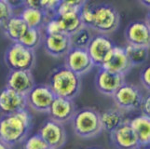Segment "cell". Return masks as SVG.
I'll return each instance as SVG.
<instances>
[{"mask_svg": "<svg viewBox=\"0 0 150 149\" xmlns=\"http://www.w3.org/2000/svg\"><path fill=\"white\" fill-rule=\"evenodd\" d=\"M4 61L9 71H33L37 64L35 51L21 43H12L5 50Z\"/></svg>", "mask_w": 150, "mask_h": 149, "instance_id": "obj_5", "label": "cell"}, {"mask_svg": "<svg viewBox=\"0 0 150 149\" xmlns=\"http://www.w3.org/2000/svg\"><path fill=\"white\" fill-rule=\"evenodd\" d=\"M70 123L75 135L80 139H93L103 132L100 111L95 107L86 106L77 109Z\"/></svg>", "mask_w": 150, "mask_h": 149, "instance_id": "obj_3", "label": "cell"}, {"mask_svg": "<svg viewBox=\"0 0 150 149\" xmlns=\"http://www.w3.org/2000/svg\"><path fill=\"white\" fill-rule=\"evenodd\" d=\"M140 81H141L142 86L144 88V90L149 91L150 90V66L149 65L144 67L143 70L141 71Z\"/></svg>", "mask_w": 150, "mask_h": 149, "instance_id": "obj_31", "label": "cell"}, {"mask_svg": "<svg viewBox=\"0 0 150 149\" xmlns=\"http://www.w3.org/2000/svg\"><path fill=\"white\" fill-rule=\"evenodd\" d=\"M140 3L143 4V5H146V8H148V7H149V5H150V2H149V1H141Z\"/></svg>", "mask_w": 150, "mask_h": 149, "instance_id": "obj_34", "label": "cell"}, {"mask_svg": "<svg viewBox=\"0 0 150 149\" xmlns=\"http://www.w3.org/2000/svg\"><path fill=\"white\" fill-rule=\"evenodd\" d=\"M95 87L100 93L112 97L113 94L125 83V76L112 73L110 71L103 69L101 67L98 68L95 78Z\"/></svg>", "mask_w": 150, "mask_h": 149, "instance_id": "obj_11", "label": "cell"}, {"mask_svg": "<svg viewBox=\"0 0 150 149\" xmlns=\"http://www.w3.org/2000/svg\"><path fill=\"white\" fill-rule=\"evenodd\" d=\"M13 7L8 0H0V27L13 16Z\"/></svg>", "mask_w": 150, "mask_h": 149, "instance_id": "obj_28", "label": "cell"}, {"mask_svg": "<svg viewBox=\"0 0 150 149\" xmlns=\"http://www.w3.org/2000/svg\"><path fill=\"white\" fill-rule=\"evenodd\" d=\"M1 28L5 37L12 41V43H17L23 38L29 27L19 14H13Z\"/></svg>", "mask_w": 150, "mask_h": 149, "instance_id": "obj_20", "label": "cell"}, {"mask_svg": "<svg viewBox=\"0 0 150 149\" xmlns=\"http://www.w3.org/2000/svg\"><path fill=\"white\" fill-rule=\"evenodd\" d=\"M47 148L45 142L42 140L38 133L32 136H29L23 143V149H45Z\"/></svg>", "mask_w": 150, "mask_h": 149, "instance_id": "obj_29", "label": "cell"}, {"mask_svg": "<svg viewBox=\"0 0 150 149\" xmlns=\"http://www.w3.org/2000/svg\"><path fill=\"white\" fill-rule=\"evenodd\" d=\"M128 45L149 47L150 45V26L148 16L144 20H135L129 23L124 32Z\"/></svg>", "mask_w": 150, "mask_h": 149, "instance_id": "obj_9", "label": "cell"}, {"mask_svg": "<svg viewBox=\"0 0 150 149\" xmlns=\"http://www.w3.org/2000/svg\"><path fill=\"white\" fill-rule=\"evenodd\" d=\"M92 31L85 26H82L76 33L70 35V43L71 48L73 49H87L88 46L90 45L91 41L93 37Z\"/></svg>", "mask_w": 150, "mask_h": 149, "instance_id": "obj_25", "label": "cell"}, {"mask_svg": "<svg viewBox=\"0 0 150 149\" xmlns=\"http://www.w3.org/2000/svg\"><path fill=\"white\" fill-rule=\"evenodd\" d=\"M45 31V35H57V34H64L62 32L60 23L58 22L57 17L49 19L45 27L43 29Z\"/></svg>", "mask_w": 150, "mask_h": 149, "instance_id": "obj_30", "label": "cell"}, {"mask_svg": "<svg viewBox=\"0 0 150 149\" xmlns=\"http://www.w3.org/2000/svg\"><path fill=\"white\" fill-rule=\"evenodd\" d=\"M88 149H103L101 147H91V148H88Z\"/></svg>", "mask_w": 150, "mask_h": 149, "instance_id": "obj_35", "label": "cell"}, {"mask_svg": "<svg viewBox=\"0 0 150 149\" xmlns=\"http://www.w3.org/2000/svg\"><path fill=\"white\" fill-rule=\"evenodd\" d=\"M42 44L47 54L53 58H64L71 49L70 37L65 34L45 35Z\"/></svg>", "mask_w": 150, "mask_h": 149, "instance_id": "obj_18", "label": "cell"}, {"mask_svg": "<svg viewBox=\"0 0 150 149\" xmlns=\"http://www.w3.org/2000/svg\"><path fill=\"white\" fill-rule=\"evenodd\" d=\"M55 98L47 84H35L26 95L27 109L39 114H48Z\"/></svg>", "mask_w": 150, "mask_h": 149, "instance_id": "obj_8", "label": "cell"}, {"mask_svg": "<svg viewBox=\"0 0 150 149\" xmlns=\"http://www.w3.org/2000/svg\"><path fill=\"white\" fill-rule=\"evenodd\" d=\"M43 38L44 37L42 30L38 28H28L26 33L24 34L19 43L35 51V49H38L40 47V45L43 43Z\"/></svg>", "mask_w": 150, "mask_h": 149, "instance_id": "obj_26", "label": "cell"}, {"mask_svg": "<svg viewBox=\"0 0 150 149\" xmlns=\"http://www.w3.org/2000/svg\"><path fill=\"white\" fill-rule=\"evenodd\" d=\"M144 97V94L140 87L125 82L113 94L112 98L116 108L125 114L140 110Z\"/></svg>", "mask_w": 150, "mask_h": 149, "instance_id": "obj_6", "label": "cell"}, {"mask_svg": "<svg viewBox=\"0 0 150 149\" xmlns=\"http://www.w3.org/2000/svg\"><path fill=\"white\" fill-rule=\"evenodd\" d=\"M0 149H12V147L9 146L8 145H6L5 143L0 141Z\"/></svg>", "mask_w": 150, "mask_h": 149, "instance_id": "obj_33", "label": "cell"}, {"mask_svg": "<svg viewBox=\"0 0 150 149\" xmlns=\"http://www.w3.org/2000/svg\"><path fill=\"white\" fill-rule=\"evenodd\" d=\"M19 15L23 18L29 28H38L42 31L49 20L47 14L42 10L27 7H23Z\"/></svg>", "mask_w": 150, "mask_h": 149, "instance_id": "obj_22", "label": "cell"}, {"mask_svg": "<svg viewBox=\"0 0 150 149\" xmlns=\"http://www.w3.org/2000/svg\"><path fill=\"white\" fill-rule=\"evenodd\" d=\"M87 1L85 0H77V1H66V0H61L58 8L56 10V16L73 13V12H80L82 8L84 7Z\"/></svg>", "mask_w": 150, "mask_h": 149, "instance_id": "obj_27", "label": "cell"}, {"mask_svg": "<svg viewBox=\"0 0 150 149\" xmlns=\"http://www.w3.org/2000/svg\"><path fill=\"white\" fill-rule=\"evenodd\" d=\"M47 84L55 97L75 100L82 89L81 76L68 69L64 64L52 69L48 76Z\"/></svg>", "mask_w": 150, "mask_h": 149, "instance_id": "obj_2", "label": "cell"}, {"mask_svg": "<svg viewBox=\"0 0 150 149\" xmlns=\"http://www.w3.org/2000/svg\"><path fill=\"white\" fill-rule=\"evenodd\" d=\"M76 110L77 108L74 100L55 97L48 115L50 119L64 125L66 123H70Z\"/></svg>", "mask_w": 150, "mask_h": 149, "instance_id": "obj_15", "label": "cell"}, {"mask_svg": "<svg viewBox=\"0 0 150 149\" xmlns=\"http://www.w3.org/2000/svg\"><path fill=\"white\" fill-rule=\"evenodd\" d=\"M27 109L26 96L4 87L0 90V114L10 115Z\"/></svg>", "mask_w": 150, "mask_h": 149, "instance_id": "obj_14", "label": "cell"}, {"mask_svg": "<svg viewBox=\"0 0 150 149\" xmlns=\"http://www.w3.org/2000/svg\"><path fill=\"white\" fill-rule=\"evenodd\" d=\"M45 149H50V148H48V147H47V148H45Z\"/></svg>", "mask_w": 150, "mask_h": 149, "instance_id": "obj_36", "label": "cell"}, {"mask_svg": "<svg viewBox=\"0 0 150 149\" xmlns=\"http://www.w3.org/2000/svg\"><path fill=\"white\" fill-rule=\"evenodd\" d=\"M38 134L50 149H61L67 142V132L64 125L50 119L42 123Z\"/></svg>", "mask_w": 150, "mask_h": 149, "instance_id": "obj_7", "label": "cell"}, {"mask_svg": "<svg viewBox=\"0 0 150 149\" xmlns=\"http://www.w3.org/2000/svg\"><path fill=\"white\" fill-rule=\"evenodd\" d=\"M111 145L115 149H141L132 127L126 119L109 133Z\"/></svg>", "mask_w": 150, "mask_h": 149, "instance_id": "obj_12", "label": "cell"}, {"mask_svg": "<svg viewBox=\"0 0 150 149\" xmlns=\"http://www.w3.org/2000/svg\"><path fill=\"white\" fill-rule=\"evenodd\" d=\"M57 19L60 23L62 32L69 37L83 26L80 18V12L64 14L61 16H57Z\"/></svg>", "mask_w": 150, "mask_h": 149, "instance_id": "obj_23", "label": "cell"}, {"mask_svg": "<svg viewBox=\"0 0 150 149\" xmlns=\"http://www.w3.org/2000/svg\"><path fill=\"white\" fill-rule=\"evenodd\" d=\"M129 124L137 138L141 149H148L150 145V117L141 114L129 119Z\"/></svg>", "mask_w": 150, "mask_h": 149, "instance_id": "obj_19", "label": "cell"}, {"mask_svg": "<svg viewBox=\"0 0 150 149\" xmlns=\"http://www.w3.org/2000/svg\"><path fill=\"white\" fill-rule=\"evenodd\" d=\"M115 43L108 35L99 34L93 35L90 45L87 48V51L93 65L98 68L101 67L103 61L110 53V51L115 48Z\"/></svg>", "mask_w": 150, "mask_h": 149, "instance_id": "obj_10", "label": "cell"}, {"mask_svg": "<svg viewBox=\"0 0 150 149\" xmlns=\"http://www.w3.org/2000/svg\"><path fill=\"white\" fill-rule=\"evenodd\" d=\"M33 128V117L28 109L0 117V141L9 146L23 143Z\"/></svg>", "mask_w": 150, "mask_h": 149, "instance_id": "obj_1", "label": "cell"}, {"mask_svg": "<svg viewBox=\"0 0 150 149\" xmlns=\"http://www.w3.org/2000/svg\"><path fill=\"white\" fill-rule=\"evenodd\" d=\"M100 117L103 131L109 133L126 120L125 114L116 107L107 108L100 112Z\"/></svg>", "mask_w": 150, "mask_h": 149, "instance_id": "obj_21", "label": "cell"}, {"mask_svg": "<svg viewBox=\"0 0 150 149\" xmlns=\"http://www.w3.org/2000/svg\"><path fill=\"white\" fill-rule=\"evenodd\" d=\"M35 85V82L32 71H9L5 87L26 96Z\"/></svg>", "mask_w": 150, "mask_h": 149, "instance_id": "obj_17", "label": "cell"}, {"mask_svg": "<svg viewBox=\"0 0 150 149\" xmlns=\"http://www.w3.org/2000/svg\"><path fill=\"white\" fill-rule=\"evenodd\" d=\"M92 18L90 29L99 35H108L115 33L120 25V13L109 3L91 2Z\"/></svg>", "mask_w": 150, "mask_h": 149, "instance_id": "obj_4", "label": "cell"}, {"mask_svg": "<svg viewBox=\"0 0 150 149\" xmlns=\"http://www.w3.org/2000/svg\"><path fill=\"white\" fill-rule=\"evenodd\" d=\"M124 50L132 67H136L144 64L146 63L149 57V47H139V46L127 44Z\"/></svg>", "mask_w": 150, "mask_h": 149, "instance_id": "obj_24", "label": "cell"}, {"mask_svg": "<svg viewBox=\"0 0 150 149\" xmlns=\"http://www.w3.org/2000/svg\"><path fill=\"white\" fill-rule=\"evenodd\" d=\"M101 68L125 76L132 70V65L125 53L124 48L115 46L103 61Z\"/></svg>", "mask_w": 150, "mask_h": 149, "instance_id": "obj_16", "label": "cell"}, {"mask_svg": "<svg viewBox=\"0 0 150 149\" xmlns=\"http://www.w3.org/2000/svg\"><path fill=\"white\" fill-rule=\"evenodd\" d=\"M64 65L79 76H85L94 67L87 49L73 48L64 56Z\"/></svg>", "mask_w": 150, "mask_h": 149, "instance_id": "obj_13", "label": "cell"}, {"mask_svg": "<svg viewBox=\"0 0 150 149\" xmlns=\"http://www.w3.org/2000/svg\"><path fill=\"white\" fill-rule=\"evenodd\" d=\"M149 105H150V95L147 93L146 95H144V100H143L141 108H140V110L142 111L143 115H146V116L149 117V114H150Z\"/></svg>", "mask_w": 150, "mask_h": 149, "instance_id": "obj_32", "label": "cell"}]
</instances>
